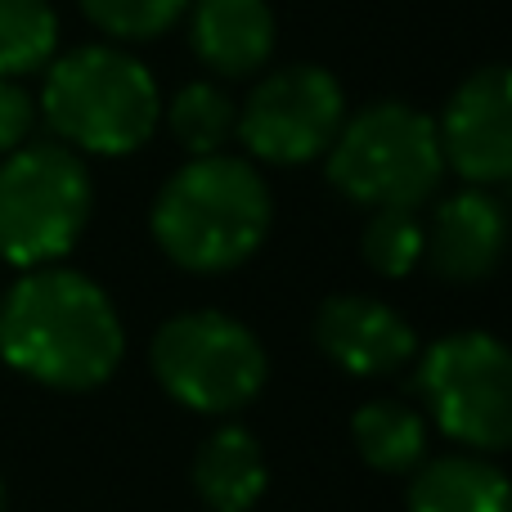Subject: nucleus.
<instances>
[{
    "instance_id": "f257e3e1",
    "label": "nucleus",
    "mask_w": 512,
    "mask_h": 512,
    "mask_svg": "<svg viewBox=\"0 0 512 512\" xmlns=\"http://www.w3.org/2000/svg\"><path fill=\"white\" fill-rule=\"evenodd\" d=\"M122 342L108 292L77 270L36 265L0 301V355L41 387H99L113 378Z\"/></svg>"
},
{
    "instance_id": "f03ea898",
    "label": "nucleus",
    "mask_w": 512,
    "mask_h": 512,
    "mask_svg": "<svg viewBox=\"0 0 512 512\" xmlns=\"http://www.w3.org/2000/svg\"><path fill=\"white\" fill-rule=\"evenodd\" d=\"M270 212V189L252 162L207 153L162 185L153 203V239L180 270L221 274L265 243Z\"/></svg>"
},
{
    "instance_id": "7ed1b4c3",
    "label": "nucleus",
    "mask_w": 512,
    "mask_h": 512,
    "mask_svg": "<svg viewBox=\"0 0 512 512\" xmlns=\"http://www.w3.org/2000/svg\"><path fill=\"white\" fill-rule=\"evenodd\" d=\"M41 113L72 149L122 158L153 135L162 99L149 68L113 45H81L54 59L41 86Z\"/></svg>"
},
{
    "instance_id": "20e7f679",
    "label": "nucleus",
    "mask_w": 512,
    "mask_h": 512,
    "mask_svg": "<svg viewBox=\"0 0 512 512\" xmlns=\"http://www.w3.org/2000/svg\"><path fill=\"white\" fill-rule=\"evenodd\" d=\"M445 176V153L436 122L409 104H373L342 122L328 144V180L351 203L364 207H409L436 194Z\"/></svg>"
},
{
    "instance_id": "39448f33",
    "label": "nucleus",
    "mask_w": 512,
    "mask_h": 512,
    "mask_svg": "<svg viewBox=\"0 0 512 512\" xmlns=\"http://www.w3.org/2000/svg\"><path fill=\"white\" fill-rule=\"evenodd\" d=\"M90 171L68 144H23L0 162V261L36 270L72 252L90 221Z\"/></svg>"
},
{
    "instance_id": "423d86ee",
    "label": "nucleus",
    "mask_w": 512,
    "mask_h": 512,
    "mask_svg": "<svg viewBox=\"0 0 512 512\" xmlns=\"http://www.w3.org/2000/svg\"><path fill=\"white\" fill-rule=\"evenodd\" d=\"M153 373L171 400L198 414H230L265 387V346L239 319L221 310H189L153 333Z\"/></svg>"
},
{
    "instance_id": "0eeeda50",
    "label": "nucleus",
    "mask_w": 512,
    "mask_h": 512,
    "mask_svg": "<svg viewBox=\"0 0 512 512\" xmlns=\"http://www.w3.org/2000/svg\"><path fill=\"white\" fill-rule=\"evenodd\" d=\"M414 387L450 441L486 454L512 445V351L499 337H441L418 360Z\"/></svg>"
},
{
    "instance_id": "6e6552de",
    "label": "nucleus",
    "mask_w": 512,
    "mask_h": 512,
    "mask_svg": "<svg viewBox=\"0 0 512 512\" xmlns=\"http://www.w3.org/2000/svg\"><path fill=\"white\" fill-rule=\"evenodd\" d=\"M346 122V95L333 81V72L315 63L279 68L261 81L239 108V140L252 158L274 167H297L337 140Z\"/></svg>"
},
{
    "instance_id": "1a4fd4ad",
    "label": "nucleus",
    "mask_w": 512,
    "mask_h": 512,
    "mask_svg": "<svg viewBox=\"0 0 512 512\" xmlns=\"http://www.w3.org/2000/svg\"><path fill=\"white\" fill-rule=\"evenodd\" d=\"M441 153L468 185H508L512 180V68H477L445 104L436 122Z\"/></svg>"
},
{
    "instance_id": "9d476101",
    "label": "nucleus",
    "mask_w": 512,
    "mask_h": 512,
    "mask_svg": "<svg viewBox=\"0 0 512 512\" xmlns=\"http://www.w3.org/2000/svg\"><path fill=\"white\" fill-rule=\"evenodd\" d=\"M315 342L337 369L355 373V378H373V373H396L414 360L418 337L391 306L373 297H328L315 315Z\"/></svg>"
},
{
    "instance_id": "9b49d317",
    "label": "nucleus",
    "mask_w": 512,
    "mask_h": 512,
    "mask_svg": "<svg viewBox=\"0 0 512 512\" xmlns=\"http://www.w3.org/2000/svg\"><path fill=\"white\" fill-rule=\"evenodd\" d=\"M508 252V212L486 189H463L436 207L423 230V256L450 283H477L499 270Z\"/></svg>"
},
{
    "instance_id": "f8f14e48",
    "label": "nucleus",
    "mask_w": 512,
    "mask_h": 512,
    "mask_svg": "<svg viewBox=\"0 0 512 512\" xmlns=\"http://www.w3.org/2000/svg\"><path fill=\"white\" fill-rule=\"evenodd\" d=\"M194 54L221 77H252L274 50V14L265 0H194Z\"/></svg>"
},
{
    "instance_id": "ddd939ff",
    "label": "nucleus",
    "mask_w": 512,
    "mask_h": 512,
    "mask_svg": "<svg viewBox=\"0 0 512 512\" xmlns=\"http://www.w3.org/2000/svg\"><path fill=\"white\" fill-rule=\"evenodd\" d=\"M265 481H270L265 454L243 427H221L207 436L194 459V490L212 512H252L265 495Z\"/></svg>"
},
{
    "instance_id": "4468645a",
    "label": "nucleus",
    "mask_w": 512,
    "mask_h": 512,
    "mask_svg": "<svg viewBox=\"0 0 512 512\" xmlns=\"http://www.w3.org/2000/svg\"><path fill=\"white\" fill-rule=\"evenodd\" d=\"M409 512H512V481L477 454H445L414 477Z\"/></svg>"
},
{
    "instance_id": "2eb2a0df",
    "label": "nucleus",
    "mask_w": 512,
    "mask_h": 512,
    "mask_svg": "<svg viewBox=\"0 0 512 512\" xmlns=\"http://www.w3.org/2000/svg\"><path fill=\"white\" fill-rule=\"evenodd\" d=\"M351 436L355 450L369 468L400 477V472H414L427 454V427L400 400H369L360 414L351 418Z\"/></svg>"
},
{
    "instance_id": "dca6fc26",
    "label": "nucleus",
    "mask_w": 512,
    "mask_h": 512,
    "mask_svg": "<svg viewBox=\"0 0 512 512\" xmlns=\"http://www.w3.org/2000/svg\"><path fill=\"white\" fill-rule=\"evenodd\" d=\"M171 135L180 140V149H189L194 158H207V153H221L225 144L239 135V108L212 81H194L185 86L167 108Z\"/></svg>"
},
{
    "instance_id": "f3484780",
    "label": "nucleus",
    "mask_w": 512,
    "mask_h": 512,
    "mask_svg": "<svg viewBox=\"0 0 512 512\" xmlns=\"http://www.w3.org/2000/svg\"><path fill=\"white\" fill-rule=\"evenodd\" d=\"M59 18L50 0H0V77H23L50 63Z\"/></svg>"
},
{
    "instance_id": "a211bd4d",
    "label": "nucleus",
    "mask_w": 512,
    "mask_h": 512,
    "mask_svg": "<svg viewBox=\"0 0 512 512\" xmlns=\"http://www.w3.org/2000/svg\"><path fill=\"white\" fill-rule=\"evenodd\" d=\"M364 261L373 265L387 279H400L409 274L418 261H423V225L409 207H378L373 221L364 225Z\"/></svg>"
},
{
    "instance_id": "6ab92c4d",
    "label": "nucleus",
    "mask_w": 512,
    "mask_h": 512,
    "mask_svg": "<svg viewBox=\"0 0 512 512\" xmlns=\"http://www.w3.org/2000/svg\"><path fill=\"white\" fill-rule=\"evenodd\" d=\"M81 14L117 41H153L189 9V0H77Z\"/></svg>"
},
{
    "instance_id": "aec40b11",
    "label": "nucleus",
    "mask_w": 512,
    "mask_h": 512,
    "mask_svg": "<svg viewBox=\"0 0 512 512\" xmlns=\"http://www.w3.org/2000/svg\"><path fill=\"white\" fill-rule=\"evenodd\" d=\"M36 104L14 77H0V158L14 149H23V140L32 135Z\"/></svg>"
},
{
    "instance_id": "412c9836",
    "label": "nucleus",
    "mask_w": 512,
    "mask_h": 512,
    "mask_svg": "<svg viewBox=\"0 0 512 512\" xmlns=\"http://www.w3.org/2000/svg\"><path fill=\"white\" fill-rule=\"evenodd\" d=\"M0 512H5V481H0Z\"/></svg>"
},
{
    "instance_id": "4be33fe9",
    "label": "nucleus",
    "mask_w": 512,
    "mask_h": 512,
    "mask_svg": "<svg viewBox=\"0 0 512 512\" xmlns=\"http://www.w3.org/2000/svg\"><path fill=\"white\" fill-rule=\"evenodd\" d=\"M508 185H512V180H508Z\"/></svg>"
}]
</instances>
